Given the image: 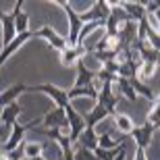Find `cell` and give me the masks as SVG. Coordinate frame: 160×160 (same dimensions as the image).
I'll use <instances>...</instances> for the list:
<instances>
[{"mask_svg": "<svg viewBox=\"0 0 160 160\" xmlns=\"http://www.w3.org/2000/svg\"><path fill=\"white\" fill-rule=\"evenodd\" d=\"M135 160H146V152H142V150L135 148Z\"/></svg>", "mask_w": 160, "mask_h": 160, "instance_id": "cell-26", "label": "cell"}, {"mask_svg": "<svg viewBox=\"0 0 160 160\" xmlns=\"http://www.w3.org/2000/svg\"><path fill=\"white\" fill-rule=\"evenodd\" d=\"M156 67H160V54H158V60H156Z\"/></svg>", "mask_w": 160, "mask_h": 160, "instance_id": "cell-28", "label": "cell"}, {"mask_svg": "<svg viewBox=\"0 0 160 160\" xmlns=\"http://www.w3.org/2000/svg\"><path fill=\"white\" fill-rule=\"evenodd\" d=\"M33 92H42V94H46L50 100L56 104V108H62L65 110L69 104H73L71 100H69V89H62V88H56L54 83H40V85H33Z\"/></svg>", "mask_w": 160, "mask_h": 160, "instance_id": "cell-3", "label": "cell"}, {"mask_svg": "<svg viewBox=\"0 0 160 160\" xmlns=\"http://www.w3.org/2000/svg\"><path fill=\"white\" fill-rule=\"evenodd\" d=\"M106 117H110L108 114V110L104 106H100V104H94V108L89 110L83 119H85V127H89V129H96V125L100 123V121H104Z\"/></svg>", "mask_w": 160, "mask_h": 160, "instance_id": "cell-14", "label": "cell"}, {"mask_svg": "<svg viewBox=\"0 0 160 160\" xmlns=\"http://www.w3.org/2000/svg\"><path fill=\"white\" fill-rule=\"evenodd\" d=\"M33 33V38H44V40L50 44V48L52 50H56V52H62L69 44H67V38H62L60 33H56V29L54 27H50V25H42L40 29H36V31H31Z\"/></svg>", "mask_w": 160, "mask_h": 160, "instance_id": "cell-5", "label": "cell"}, {"mask_svg": "<svg viewBox=\"0 0 160 160\" xmlns=\"http://www.w3.org/2000/svg\"><path fill=\"white\" fill-rule=\"evenodd\" d=\"M121 146H123V143H121ZM121 146H119V148H121ZM119 148H117V150H104V148H96V150H94V156H96V160H114V156H117Z\"/></svg>", "mask_w": 160, "mask_h": 160, "instance_id": "cell-21", "label": "cell"}, {"mask_svg": "<svg viewBox=\"0 0 160 160\" xmlns=\"http://www.w3.org/2000/svg\"><path fill=\"white\" fill-rule=\"evenodd\" d=\"M75 160H96V156H94V152H88V150H83V148H77Z\"/></svg>", "mask_w": 160, "mask_h": 160, "instance_id": "cell-22", "label": "cell"}, {"mask_svg": "<svg viewBox=\"0 0 160 160\" xmlns=\"http://www.w3.org/2000/svg\"><path fill=\"white\" fill-rule=\"evenodd\" d=\"M154 15H156V23H158V29H156V31L160 33V8H158V11L154 12Z\"/></svg>", "mask_w": 160, "mask_h": 160, "instance_id": "cell-27", "label": "cell"}, {"mask_svg": "<svg viewBox=\"0 0 160 160\" xmlns=\"http://www.w3.org/2000/svg\"><path fill=\"white\" fill-rule=\"evenodd\" d=\"M154 131H156L154 125L143 123V125H139V127H133L131 133H129V137L135 142V148L137 150L146 152V150L150 148V143H152V135H154Z\"/></svg>", "mask_w": 160, "mask_h": 160, "instance_id": "cell-6", "label": "cell"}, {"mask_svg": "<svg viewBox=\"0 0 160 160\" xmlns=\"http://www.w3.org/2000/svg\"><path fill=\"white\" fill-rule=\"evenodd\" d=\"M42 125L48 129H60V131H69V127H67V114L62 108H56L54 106L52 110H48V112L42 114Z\"/></svg>", "mask_w": 160, "mask_h": 160, "instance_id": "cell-7", "label": "cell"}, {"mask_svg": "<svg viewBox=\"0 0 160 160\" xmlns=\"http://www.w3.org/2000/svg\"><path fill=\"white\" fill-rule=\"evenodd\" d=\"M0 29H2V46H8L15 38H17V29H15V17L6 11H0Z\"/></svg>", "mask_w": 160, "mask_h": 160, "instance_id": "cell-8", "label": "cell"}, {"mask_svg": "<svg viewBox=\"0 0 160 160\" xmlns=\"http://www.w3.org/2000/svg\"><path fill=\"white\" fill-rule=\"evenodd\" d=\"M21 104L19 102H12V104H8V106L2 108V112H0V123L8 125V127H12V125L19 121V114H21Z\"/></svg>", "mask_w": 160, "mask_h": 160, "instance_id": "cell-13", "label": "cell"}, {"mask_svg": "<svg viewBox=\"0 0 160 160\" xmlns=\"http://www.w3.org/2000/svg\"><path fill=\"white\" fill-rule=\"evenodd\" d=\"M83 54H85V48L83 46H67L58 56H60V62L65 67H71V65H77L79 60H83Z\"/></svg>", "mask_w": 160, "mask_h": 160, "instance_id": "cell-11", "label": "cell"}, {"mask_svg": "<svg viewBox=\"0 0 160 160\" xmlns=\"http://www.w3.org/2000/svg\"><path fill=\"white\" fill-rule=\"evenodd\" d=\"M114 160H127V148H125V143H123V146L119 148V152H117Z\"/></svg>", "mask_w": 160, "mask_h": 160, "instance_id": "cell-25", "label": "cell"}, {"mask_svg": "<svg viewBox=\"0 0 160 160\" xmlns=\"http://www.w3.org/2000/svg\"><path fill=\"white\" fill-rule=\"evenodd\" d=\"M121 6H123V11L127 12L129 21H133V23H142V21L148 19V12H146V6H143L142 0H137V2L121 0Z\"/></svg>", "mask_w": 160, "mask_h": 160, "instance_id": "cell-9", "label": "cell"}, {"mask_svg": "<svg viewBox=\"0 0 160 160\" xmlns=\"http://www.w3.org/2000/svg\"><path fill=\"white\" fill-rule=\"evenodd\" d=\"M156 102H158V104H160V96H156Z\"/></svg>", "mask_w": 160, "mask_h": 160, "instance_id": "cell-29", "label": "cell"}, {"mask_svg": "<svg viewBox=\"0 0 160 160\" xmlns=\"http://www.w3.org/2000/svg\"><path fill=\"white\" fill-rule=\"evenodd\" d=\"M77 148H83L88 152H94L98 148V133H96V129H89V127L83 129V133L77 139Z\"/></svg>", "mask_w": 160, "mask_h": 160, "instance_id": "cell-12", "label": "cell"}, {"mask_svg": "<svg viewBox=\"0 0 160 160\" xmlns=\"http://www.w3.org/2000/svg\"><path fill=\"white\" fill-rule=\"evenodd\" d=\"M143 2V6H146V12H156L160 8V0H142Z\"/></svg>", "mask_w": 160, "mask_h": 160, "instance_id": "cell-23", "label": "cell"}, {"mask_svg": "<svg viewBox=\"0 0 160 160\" xmlns=\"http://www.w3.org/2000/svg\"><path fill=\"white\" fill-rule=\"evenodd\" d=\"M131 85H133V89H135L137 96H143V98H148V100H156V94L152 92V89L148 88V85H143V81H139V79H129Z\"/></svg>", "mask_w": 160, "mask_h": 160, "instance_id": "cell-19", "label": "cell"}, {"mask_svg": "<svg viewBox=\"0 0 160 160\" xmlns=\"http://www.w3.org/2000/svg\"><path fill=\"white\" fill-rule=\"evenodd\" d=\"M21 148H23V156L27 160L38 158V156L44 154V143H40V142H27V143H23Z\"/></svg>", "mask_w": 160, "mask_h": 160, "instance_id": "cell-18", "label": "cell"}, {"mask_svg": "<svg viewBox=\"0 0 160 160\" xmlns=\"http://www.w3.org/2000/svg\"><path fill=\"white\" fill-rule=\"evenodd\" d=\"M56 4L67 12V21H69V36H67V44H69V46H79V33H81V27H83L81 19H79V12L75 11L69 2H65V0H58Z\"/></svg>", "mask_w": 160, "mask_h": 160, "instance_id": "cell-2", "label": "cell"}, {"mask_svg": "<svg viewBox=\"0 0 160 160\" xmlns=\"http://www.w3.org/2000/svg\"><path fill=\"white\" fill-rule=\"evenodd\" d=\"M60 160H75V150L73 148L60 150Z\"/></svg>", "mask_w": 160, "mask_h": 160, "instance_id": "cell-24", "label": "cell"}, {"mask_svg": "<svg viewBox=\"0 0 160 160\" xmlns=\"http://www.w3.org/2000/svg\"><path fill=\"white\" fill-rule=\"evenodd\" d=\"M65 114H67V127H69L67 135H69L71 143H77L79 135H81L83 129H85V119H83V114L79 112V110H75L73 104H69V106L65 108Z\"/></svg>", "mask_w": 160, "mask_h": 160, "instance_id": "cell-4", "label": "cell"}, {"mask_svg": "<svg viewBox=\"0 0 160 160\" xmlns=\"http://www.w3.org/2000/svg\"><path fill=\"white\" fill-rule=\"evenodd\" d=\"M94 56L100 60V65H106V62H114L119 60V54L114 50H102V52H94Z\"/></svg>", "mask_w": 160, "mask_h": 160, "instance_id": "cell-20", "label": "cell"}, {"mask_svg": "<svg viewBox=\"0 0 160 160\" xmlns=\"http://www.w3.org/2000/svg\"><path fill=\"white\" fill-rule=\"evenodd\" d=\"M112 119H114V127H117V131H119L121 135H129L131 129L135 127V125H133V121H131V117H127V114L117 112Z\"/></svg>", "mask_w": 160, "mask_h": 160, "instance_id": "cell-17", "label": "cell"}, {"mask_svg": "<svg viewBox=\"0 0 160 160\" xmlns=\"http://www.w3.org/2000/svg\"><path fill=\"white\" fill-rule=\"evenodd\" d=\"M112 85L117 88V94H121L125 100H129V102H135L137 100V94H135V89H133V85H131L129 79L117 77V81H114Z\"/></svg>", "mask_w": 160, "mask_h": 160, "instance_id": "cell-15", "label": "cell"}, {"mask_svg": "<svg viewBox=\"0 0 160 160\" xmlns=\"http://www.w3.org/2000/svg\"><path fill=\"white\" fill-rule=\"evenodd\" d=\"M75 69H77V79H75V83H73V88L75 89H79V88H94L96 71L88 69V67L83 65V60H79L77 65H75Z\"/></svg>", "mask_w": 160, "mask_h": 160, "instance_id": "cell-10", "label": "cell"}, {"mask_svg": "<svg viewBox=\"0 0 160 160\" xmlns=\"http://www.w3.org/2000/svg\"><path fill=\"white\" fill-rule=\"evenodd\" d=\"M40 125H42V117H38V119L29 121V123H25V125L17 121V123L11 127V137L2 143V154H11V152H15L17 148H21V146H23L25 133L29 129H33V127H40Z\"/></svg>", "mask_w": 160, "mask_h": 160, "instance_id": "cell-1", "label": "cell"}, {"mask_svg": "<svg viewBox=\"0 0 160 160\" xmlns=\"http://www.w3.org/2000/svg\"><path fill=\"white\" fill-rule=\"evenodd\" d=\"M123 142H125V137L123 135L112 137V131H106V133L98 135V148H104V150H117Z\"/></svg>", "mask_w": 160, "mask_h": 160, "instance_id": "cell-16", "label": "cell"}]
</instances>
